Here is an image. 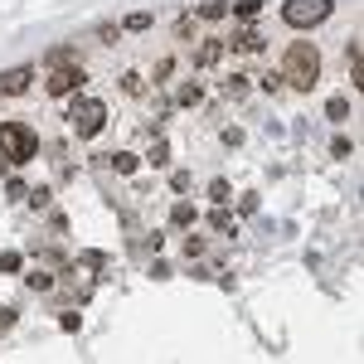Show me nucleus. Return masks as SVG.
I'll return each instance as SVG.
<instances>
[{"label":"nucleus","mask_w":364,"mask_h":364,"mask_svg":"<svg viewBox=\"0 0 364 364\" xmlns=\"http://www.w3.org/2000/svg\"><path fill=\"white\" fill-rule=\"evenodd\" d=\"M282 87L291 92V97H306V92H316L321 87V78H326V58H321V49L311 44V39H291L287 49H282Z\"/></svg>","instance_id":"1"},{"label":"nucleus","mask_w":364,"mask_h":364,"mask_svg":"<svg viewBox=\"0 0 364 364\" xmlns=\"http://www.w3.org/2000/svg\"><path fill=\"white\" fill-rule=\"evenodd\" d=\"M63 122H68V132H73L78 141L102 136V132H107V102H102V97H87V92H73Z\"/></svg>","instance_id":"2"},{"label":"nucleus","mask_w":364,"mask_h":364,"mask_svg":"<svg viewBox=\"0 0 364 364\" xmlns=\"http://www.w3.org/2000/svg\"><path fill=\"white\" fill-rule=\"evenodd\" d=\"M0 156L10 166H29L39 156V132L29 122H0Z\"/></svg>","instance_id":"3"},{"label":"nucleus","mask_w":364,"mask_h":364,"mask_svg":"<svg viewBox=\"0 0 364 364\" xmlns=\"http://www.w3.org/2000/svg\"><path fill=\"white\" fill-rule=\"evenodd\" d=\"M83 83H87L83 58H68V63H49L44 68V92L49 97H73V92H83Z\"/></svg>","instance_id":"4"},{"label":"nucleus","mask_w":364,"mask_h":364,"mask_svg":"<svg viewBox=\"0 0 364 364\" xmlns=\"http://www.w3.org/2000/svg\"><path fill=\"white\" fill-rule=\"evenodd\" d=\"M331 10H336V0H282V20L287 29H316L331 20Z\"/></svg>","instance_id":"5"},{"label":"nucleus","mask_w":364,"mask_h":364,"mask_svg":"<svg viewBox=\"0 0 364 364\" xmlns=\"http://www.w3.org/2000/svg\"><path fill=\"white\" fill-rule=\"evenodd\" d=\"M224 54H228L224 34H199L195 44H190V68H195V73H209V68H219Z\"/></svg>","instance_id":"6"},{"label":"nucleus","mask_w":364,"mask_h":364,"mask_svg":"<svg viewBox=\"0 0 364 364\" xmlns=\"http://www.w3.org/2000/svg\"><path fill=\"white\" fill-rule=\"evenodd\" d=\"M224 44H228V54H233V58H248V63L267 54V39H262L257 29H233V34H224Z\"/></svg>","instance_id":"7"},{"label":"nucleus","mask_w":364,"mask_h":364,"mask_svg":"<svg viewBox=\"0 0 364 364\" xmlns=\"http://www.w3.org/2000/svg\"><path fill=\"white\" fill-rule=\"evenodd\" d=\"M34 87V68H5L0 73V97H25Z\"/></svg>","instance_id":"8"},{"label":"nucleus","mask_w":364,"mask_h":364,"mask_svg":"<svg viewBox=\"0 0 364 364\" xmlns=\"http://www.w3.org/2000/svg\"><path fill=\"white\" fill-rule=\"evenodd\" d=\"M195 224H199V209L190 199H175L170 204V228H195Z\"/></svg>","instance_id":"9"},{"label":"nucleus","mask_w":364,"mask_h":364,"mask_svg":"<svg viewBox=\"0 0 364 364\" xmlns=\"http://www.w3.org/2000/svg\"><path fill=\"white\" fill-rule=\"evenodd\" d=\"M248 68H238V73H228V78H219V92L224 97H248Z\"/></svg>","instance_id":"10"},{"label":"nucleus","mask_w":364,"mask_h":364,"mask_svg":"<svg viewBox=\"0 0 364 364\" xmlns=\"http://www.w3.org/2000/svg\"><path fill=\"white\" fill-rule=\"evenodd\" d=\"M199 102H204V87H199L195 78H190V83H180V87H175V107H199Z\"/></svg>","instance_id":"11"},{"label":"nucleus","mask_w":364,"mask_h":364,"mask_svg":"<svg viewBox=\"0 0 364 364\" xmlns=\"http://www.w3.org/2000/svg\"><path fill=\"white\" fill-rule=\"evenodd\" d=\"M146 161H151L156 170H166V166H170V141H161V136H156L151 146H146Z\"/></svg>","instance_id":"12"},{"label":"nucleus","mask_w":364,"mask_h":364,"mask_svg":"<svg viewBox=\"0 0 364 364\" xmlns=\"http://www.w3.org/2000/svg\"><path fill=\"white\" fill-rule=\"evenodd\" d=\"M107 166H112L117 175H132L141 161H136V151H112V156H107Z\"/></svg>","instance_id":"13"},{"label":"nucleus","mask_w":364,"mask_h":364,"mask_svg":"<svg viewBox=\"0 0 364 364\" xmlns=\"http://www.w3.org/2000/svg\"><path fill=\"white\" fill-rule=\"evenodd\" d=\"M326 117H331L336 127H345V122H350V97H345V92H340V97H331V102H326Z\"/></svg>","instance_id":"14"},{"label":"nucleus","mask_w":364,"mask_h":364,"mask_svg":"<svg viewBox=\"0 0 364 364\" xmlns=\"http://www.w3.org/2000/svg\"><path fill=\"white\" fill-rule=\"evenodd\" d=\"M127 34H146V29H156V15H146V10H136V15H127Z\"/></svg>","instance_id":"15"},{"label":"nucleus","mask_w":364,"mask_h":364,"mask_svg":"<svg viewBox=\"0 0 364 364\" xmlns=\"http://www.w3.org/2000/svg\"><path fill=\"white\" fill-rule=\"evenodd\" d=\"M25 282H29V291H54V272L49 267H34Z\"/></svg>","instance_id":"16"},{"label":"nucleus","mask_w":364,"mask_h":364,"mask_svg":"<svg viewBox=\"0 0 364 364\" xmlns=\"http://www.w3.org/2000/svg\"><path fill=\"white\" fill-rule=\"evenodd\" d=\"M209 224L219 228V233H228V238H233V233H238V219H233V214H228V209H214V214H209Z\"/></svg>","instance_id":"17"},{"label":"nucleus","mask_w":364,"mask_h":364,"mask_svg":"<svg viewBox=\"0 0 364 364\" xmlns=\"http://www.w3.org/2000/svg\"><path fill=\"white\" fill-rule=\"evenodd\" d=\"M224 15H228V0H204V5H199V20H209V25L224 20Z\"/></svg>","instance_id":"18"},{"label":"nucleus","mask_w":364,"mask_h":364,"mask_svg":"<svg viewBox=\"0 0 364 364\" xmlns=\"http://www.w3.org/2000/svg\"><path fill=\"white\" fill-rule=\"evenodd\" d=\"M257 83H262V92H272V97H277V92H287V87H282V73H277V68H262V73H257Z\"/></svg>","instance_id":"19"},{"label":"nucleus","mask_w":364,"mask_h":364,"mask_svg":"<svg viewBox=\"0 0 364 364\" xmlns=\"http://www.w3.org/2000/svg\"><path fill=\"white\" fill-rule=\"evenodd\" d=\"M209 199H214V204H228V199H233V185H228V180H209Z\"/></svg>","instance_id":"20"},{"label":"nucleus","mask_w":364,"mask_h":364,"mask_svg":"<svg viewBox=\"0 0 364 364\" xmlns=\"http://www.w3.org/2000/svg\"><path fill=\"white\" fill-rule=\"evenodd\" d=\"M262 10V0H238V5H228V15H238V20H252Z\"/></svg>","instance_id":"21"},{"label":"nucleus","mask_w":364,"mask_h":364,"mask_svg":"<svg viewBox=\"0 0 364 364\" xmlns=\"http://www.w3.org/2000/svg\"><path fill=\"white\" fill-rule=\"evenodd\" d=\"M25 267V252H0V272L10 277V272H20Z\"/></svg>","instance_id":"22"},{"label":"nucleus","mask_w":364,"mask_h":364,"mask_svg":"<svg viewBox=\"0 0 364 364\" xmlns=\"http://www.w3.org/2000/svg\"><path fill=\"white\" fill-rule=\"evenodd\" d=\"M117 39H122V25H102L97 34H92V44H102V49H107V44H117Z\"/></svg>","instance_id":"23"},{"label":"nucleus","mask_w":364,"mask_h":364,"mask_svg":"<svg viewBox=\"0 0 364 364\" xmlns=\"http://www.w3.org/2000/svg\"><path fill=\"white\" fill-rule=\"evenodd\" d=\"M190 185H195L190 170H170V190H190Z\"/></svg>","instance_id":"24"},{"label":"nucleus","mask_w":364,"mask_h":364,"mask_svg":"<svg viewBox=\"0 0 364 364\" xmlns=\"http://www.w3.org/2000/svg\"><path fill=\"white\" fill-rule=\"evenodd\" d=\"M331 156H336V161H350V156H355V141H345V136H340L336 146H331Z\"/></svg>","instance_id":"25"},{"label":"nucleus","mask_w":364,"mask_h":364,"mask_svg":"<svg viewBox=\"0 0 364 364\" xmlns=\"http://www.w3.org/2000/svg\"><path fill=\"white\" fill-rule=\"evenodd\" d=\"M209 248V243H204V238H199V233H190V238H185V252H190V262H195L199 252Z\"/></svg>","instance_id":"26"},{"label":"nucleus","mask_w":364,"mask_h":364,"mask_svg":"<svg viewBox=\"0 0 364 364\" xmlns=\"http://www.w3.org/2000/svg\"><path fill=\"white\" fill-rule=\"evenodd\" d=\"M58 326H63V331H78V326H83V316H78V311H63V316H58Z\"/></svg>","instance_id":"27"},{"label":"nucleus","mask_w":364,"mask_h":364,"mask_svg":"<svg viewBox=\"0 0 364 364\" xmlns=\"http://www.w3.org/2000/svg\"><path fill=\"white\" fill-rule=\"evenodd\" d=\"M10 326H15V311H10V306H0V331H10Z\"/></svg>","instance_id":"28"}]
</instances>
